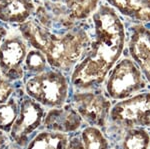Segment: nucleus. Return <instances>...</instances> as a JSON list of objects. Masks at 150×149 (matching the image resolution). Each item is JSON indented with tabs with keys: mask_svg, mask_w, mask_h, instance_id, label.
<instances>
[{
	"mask_svg": "<svg viewBox=\"0 0 150 149\" xmlns=\"http://www.w3.org/2000/svg\"><path fill=\"white\" fill-rule=\"evenodd\" d=\"M93 23L95 41L71 77L72 83L83 89L102 82L124 49V26L112 7L101 5L94 13Z\"/></svg>",
	"mask_w": 150,
	"mask_h": 149,
	"instance_id": "obj_1",
	"label": "nucleus"
},
{
	"mask_svg": "<svg viewBox=\"0 0 150 149\" xmlns=\"http://www.w3.org/2000/svg\"><path fill=\"white\" fill-rule=\"evenodd\" d=\"M89 44L88 35L81 28H73L61 36L48 31L46 42L41 52L52 67L68 70L77 63Z\"/></svg>",
	"mask_w": 150,
	"mask_h": 149,
	"instance_id": "obj_2",
	"label": "nucleus"
},
{
	"mask_svg": "<svg viewBox=\"0 0 150 149\" xmlns=\"http://www.w3.org/2000/svg\"><path fill=\"white\" fill-rule=\"evenodd\" d=\"M26 91L39 104L61 106L68 93V83L60 72L49 70L37 74L26 83Z\"/></svg>",
	"mask_w": 150,
	"mask_h": 149,
	"instance_id": "obj_3",
	"label": "nucleus"
},
{
	"mask_svg": "<svg viewBox=\"0 0 150 149\" xmlns=\"http://www.w3.org/2000/svg\"><path fill=\"white\" fill-rule=\"evenodd\" d=\"M144 87L141 70L128 58L122 59L114 67L106 83L108 95L113 99H126Z\"/></svg>",
	"mask_w": 150,
	"mask_h": 149,
	"instance_id": "obj_4",
	"label": "nucleus"
},
{
	"mask_svg": "<svg viewBox=\"0 0 150 149\" xmlns=\"http://www.w3.org/2000/svg\"><path fill=\"white\" fill-rule=\"evenodd\" d=\"M109 116L126 129L150 126V93H141L116 103Z\"/></svg>",
	"mask_w": 150,
	"mask_h": 149,
	"instance_id": "obj_5",
	"label": "nucleus"
},
{
	"mask_svg": "<svg viewBox=\"0 0 150 149\" xmlns=\"http://www.w3.org/2000/svg\"><path fill=\"white\" fill-rule=\"evenodd\" d=\"M27 48L20 37H9L0 45V72L7 80H16L23 75L22 63Z\"/></svg>",
	"mask_w": 150,
	"mask_h": 149,
	"instance_id": "obj_6",
	"label": "nucleus"
},
{
	"mask_svg": "<svg viewBox=\"0 0 150 149\" xmlns=\"http://www.w3.org/2000/svg\"><path fill=\"white\" fill-rule=\"evenodd\" d=\"M76 111L91 126H103L110 114V101L102 93L83 92L74 96Z\"/></svg>",
	"mask_w": 150,
	"mask_h": 149,
	"instance_id": "obj_7",
	"label": "nucleus"
},
{
	"mask_svg": "<svg viewBox=\"0 0 150 149\" xmlns=\"http://www.w3.org/2000/svg\"><path fill=\"white\" fill-rule=\"evenodd\" d=\"M44 110L41 104L32 99H25L22 102L20 113L12 125V137L19 145L28 142L29 135L40 125Z\"/></svg>",
	"mask_w": 150,
	"mask_h": 149,
	"instance_id": "obj_8",
	"label": "nucleus"
},
{
	"mask_svg": "<svg viewBox=\"0 0 150 149\" xmlns=\"http://www.w3.org/2000/svg\"><path fill=\"white\" fill-rule=\"evenodd\" d=\"M129 51L136 65L150 83V29L142 25L133 27Z\"/></svg>",
	"mask_w": 150,
	"mask_h": 149,
	"instance_id": "obj_9",
	"label": "nucleus"
},
{
	"mask_svg": "<svg viewBox=\"0 0 150 149\" xmlns=\"http://www.w3.org/2000/svg\"><path fill=\"white\" fill-rule=\"evenodd\" d=\"M82 118L76 109L66 107L49 111L44 119V125L49 130L60 133L75 131L81 125Z\"/></svg>",
	"mask_w": 150,
	"mask_h": 149,
	"instance_id": "obj_10",
	"label": "nucleus"
},
{
	"mask_svg": "<svg viewBox=\"0 0 150 149\" xmlns=\"http://www.w3.org/2000/svg\"><path fill=\"white\" fill-rule=\"evenodd\" d=\"M34 12L33 0H0V20L24 23Z\"/></svg>",
	"mask_w": 150,
	"mask_h": 149,
	"instance_id": "obj_11",
	"label": "nucleus"
},
{
	"mask_svg": "<svg viewBox=\"0 0 150 149\" xmlns=\"http://www.w3.org/2000/svg\"><path fill=\"white\" fill-rule=\"evenodd\" d=\"M123 15L137 22L150 21V0H106Z\"/></svg>",
	"mask_w": 150,
	"mask_h": 149,
	"instance_id": "obj_12",
	"label": "nucleus"
},
{
	"mask_svg": "<svg viewBox=\"0 0 150 149\" xmlns=\"http://www.w3.org/2000/svg\"><path fill=\"white\" fill-rule=\"evenodd\" d=\"M99 0H65L68 16L71 19L82 20L96 10Z\"/></svg>",
	"mask_w": 150,
	"mask_h": 149,
	"instance_id": "obj_13",
	"label": "nucleus"
},
{
	"mask_svg": "<svg viewBox=\"0 0 150 149\" xmlns=\"http://www.w3.org/2000/svg\"><path fill=\"white\" fill-rule=\"evenodd\" d=\"M67 140L62 133H42L30 143L28 149H66Z\"/></svg>",
	"mask_w": 150,
	"mask_h": 149,
	"instance_id": "obj_14",
	"label": "nucleus"
},
{
	"mask_svg": "<svg viewBox=\"0 0 150 149\" xmlns=\"http://www.w3.org/2000/svg\"><path fill=\"white\" fill-rule=\"evenodd\" d=\"M150 136L141 128L128 129L122 141V149H148Z\"/></svg>",
	"mask_w": 150,
	"mask_h": 149,
	"instance_id": "obj_15",
	"label": "nucleus"
},
{
	"mask_svg": "<svg viewBox=\"0 0 150 149\" xmlns=\"http://www.w3.org/2000/svg\"><path fill=\"white\" fill-rule=\"evenodd\" d=\"M84 149H108V142L97 127H87L82 132Z\"/></svg>",
	"mask_w": 150,
	"mask_h": 149,
	"instance_id": "obj_16",
	"label": "nucleus"
},
{
	"mask_svg": "<svg viewBox=\"0 0 150 149\" xmlns=\"http://www.w3.org/2000/svg\"><path fill=\"white\" fill-rule=\"evenodd\" d=\"M25 68L33 73H43L46 68L47 60L45 55L39 50L29 51L25 58Z\"/></svg>",
	"mask_w": 150,
	"mask_h": 149,
	"instance_id": "obj_17",
	"label": "nucleus"
},
{
	"mask_svg": "<svg viewBox=\"0 0 150 149\" xmlns=\"http://www.w3.org/2000/svg\"><path fill=\"white\" fill-rule=\"evenodd\" d=\"M15 102H8L7 104L0 106V127L5 128L13 125L17 118V110Z\"/></svg>",
	"mask_w": 150,
	"mask_h": 149,
	"instance_id": "obj_18",
	"label": "nucleus"
},
{
	"mask_svg": "<svg viewBox=\"0 0 150 149\" xmlns=\"http://www.w3.org/2000/svg\"><path fill=\"white\" fill-rule=\"evenodd\" d=\"M12 92H13V88L11 84L7 81L6 78L3 77V75H1V72H0V104L8 100Z\"/></svg>",
	"mask_w": 150,
	"mask_h": 149,
	"instance_id": "obj_19",
	"label": "nucleus"
},
{
	"mask_svg": "<svg viewBox=\"0 0 150 149\" xmlns=\"http://www.w3.org/2000/svg\"><path fill=\"white\" fill-rule=\"evenodd\" d=\"M66 149H84L83 142L78 137H74L67 144Z\"/></svg>",
	"mask_w": 150,
	"mask_h": 149,
	"instance_id": "obj_20",
	"label": "nucleus"
},
{
	"mask_svg": "<svg viewBox=\"0 0 150 149\" xmlns=\"http://www.w3.org/2000/svg\"><path fill=\"white\" fill-rule=\"evenodd\" d=\"M7 31L4 27H2V26H0V45L2 44V41H3L4 37H5Z\"/></svg>",
	"mask_w": 150,
	"mask_h": 149,
	"instance_id": "obj_21",
	"label": "nucleus"
},
{
	"mask_svg": "<svg viewBox=\"0 0 150 149\" xmlns=\"http://www.w3.org/2000/svg\"><path fill=\"white\" fill-rule=\"evenodd\" d=\"M4 140H5V137H4L3 135H2V133L0 132V148L3 146V144H4Z\"/></svg>",
	"mask_w": 150,
	"mask_h": 149,
	"instance_id": "obj_22",
	"label": "nucleus"
},
{
	"mask_svg": "<svg viewBox=\"0 0 150 149\" xmlns=\"http://www.w3.org/2000/svg\"><path fill=\"white\" fill-rule=\"evenodd\" d=\"M50 1H53V2H58V1H61V0H50Z\"/></svg>",
	"mask_w": 150,
	"mask_h": 149,
	"instance_id": "obj_23",
	"label": "nucleus"
}]
</instances>
